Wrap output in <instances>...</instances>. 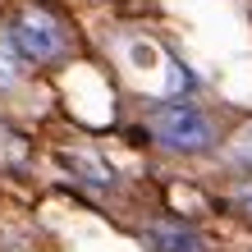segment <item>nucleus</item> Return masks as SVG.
I'll return each mask as SVG.
<instances>
[{
    "instance_id": "2",
    "label": "nucleus",
    "mask_w": 252,
    "mask_h": 252,
    "mask_svg": "<svg viewBox=\"0 0 252 252\" xmlns=\"http://www.w3.org/2000/svg\"><path fill=\"white\" fill-rule=\"evenodd\" d=\"M147 128H152L156 147L179 152V156H197V152H211V147H216V124H211V115L197 110V106H188V101L156 106L152 120H147Z\"/></svg>"
},
{
    "instance_id": "6",
    "label": "nucleus",
    "mask_w": 252,
    "mask_h": 252,
    "mask_svg": "<svg viewBox=\"0 0 252 252\" xmlns=\"http://www.w3.org/2000/svg\"><path fill=\"white\" fill-rule=\"evenodd\" d=\"M229 156L239 160L243 170H252V124H248V128L239 133V138H234V147H229Z\"/></svg>"
},
{
    "instance_id": "1",
    "label": "nucleus",
    "mask_w": 252,
    "mask_h": 252,
    "mask_svg": "<svg viewBox=\"0 0 252 252\" xmlns=\"http://www.w3.org/2000/svg\"><path fill=\"white\" fill-rule=\"evenodd\" d=\"M9 41H14V51H19L23 60H32V64H60L64 55H69V46H73L64 19H60V14H51V9H41V5L14 9Z\"/></svg>"
},
{
    "instance_id": "7",
    "label": "nucleus",
    "mask_w": 252,
    "mask_h": 252,
    "mask_svg": "<svg viewBox=\"0 0 252 252\" xmlns=\"http://www.w3.org/2000/svg\"><path fill=\"white\" fill-rule=\"evenodd\" d=\"M234 206H239L243 216H252V174H248L243 184H234Z\"/></svg>"
},
{
    "instance_id": "5",
    "label": "nucleus",
    "mask_w": 252,
    "mask_h": 252,
    "mask_svg": "<svg viewBox=\"0 0 252 252\" xmlns=\"http://www.w3.org/2000/svg\"><path fill=\"white\" fill-rule=\"evenodd\" d=\"M19 78H23V55L14 51V41H0V92L19 87Z\"/></svg>"
},
{
    "instance_id": "3",
    "label": "nucleus",
    "mask_w": 252,
    "mask_h": 252,
    "mask_svg": "<svg viewBox=\"0 0 252 252\" xmlns=\"http://www.w3.org/2000/svg\"><path fill=\"white\" fill-rule=\"evenodd\" d=\"M152 243H156V252H206L202 239L188 225H179V220H160V225H152Z\"/></svg>"
},
{
    "instance_id": "4",
    "label": "nucleus",
    "mask_w": 252,
    "mask_h": 252,
    "mask_svg": "<svg viewBox=\"0 0 252 252\" xmlns=\"http://www.w3.org/2000/svg\"><path fill=\"white\" fill-rule=\"evenodd\" d=\"M64 165L78 174L83 184H92V188H115V170L101 156H92V152H64Z\"/></svg>"
}]
</instances>
